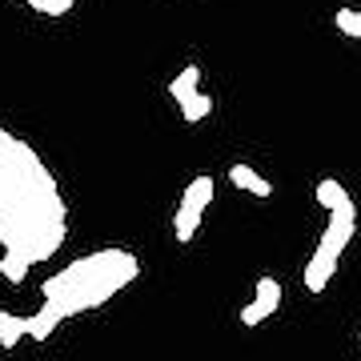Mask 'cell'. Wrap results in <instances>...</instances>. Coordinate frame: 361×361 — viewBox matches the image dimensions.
<instances>
[{
  "label": "cell",
  "instance_id": "1",
  "mask_svg": "<svg viewBox=\"0 0 361 361\" xmlns=\"http://www.w3.org/2000/svg\"><path fill=\"white\" fill-rule=\"evenodd\" d=\"M68 237V205L40 153L16 133L0 129V257L28 269L49 261Z\"/></svg>",
  "mask_w": 361,
  "mask_h": 361
},
{
  "label": "cell",
  "instance_id": "2",
  "mask_svg": "<svg viewBox=\"0 0 361 361\" xmlns=\"http://www.w3.org/2000/svg\"><path fill=\"white\" fill-rule=\"evenodd\" d=\"M137 273H141L137 253H129V249H97L89 257L68 261L61 273L44 277L40 293H44V301L61 305L65 317H73V313L101 310L104 301H113L125 285L137 281Z\"/></svg>",
  "mask_w": 361,
  "mask_h": 361
},
{
  "label": "cell",
  "instance_id": "3",
  "mask_svg": "<svg viewBox=\"0 0 361 361\" xmlns=\"http://www.w3.org/2000/svg\"><path fill=\"white\" fill-rule=\"evenodd\" d=\"M353 233H357V209L353 205L334 209V213H329V225L322 229V241H317L310 265H305V289H310V293H322L325 285L334 281L337 261H341L345 245L353 241Z\"/></svg>",
  "mask_w": 361,
  "mask_h": 361
},
{
  "label": "cell",
  "instance_id": "4",
  "mask_svg": "<svg viewBox=\"0 0 361 361\" xmlns=\"http://www.w3.org/2000/svg\"><path fill=\"white\" fill-rule=\"evenodd\" d=\"M277 310H281V285H277V277H257V297L241 310V322H245V325H261L265 317H273Z\"/></svg>",
  "mask_w": 361,
  "mask_h": 361
},
{
  "label": "cell",
  "instance_id": "5",
  "mask_svg": "<svg viewBox=\"0 0 361 361\" xmlns=\"http://www.w3.org/2000/svg\"><path fill=\"white\" fill-rule=\"evenodd\" d=\"M201 213H205V209L193 205V201H180V205H177V217H173V237H177L180 245H189V241L197 237V229H201Z\"/></svg>",
  "mask_w": 361,
  "mask_h": 361
},
{
  "label": "cell",
  "instance_id": "6",
  "mask_svg": "<svg viewBox=\"0 0 361 361\" xmlns=\"http://www.w3.org/2000/svg\"><path fill=\"white\" fill-rule=\"evenodd\" d=\"M61 322H65V313H61V305H52V301H44V305H40V310L32 313V317H28V337H32V341H49V337H52V329H56Z\"/></svg>",
  "mask_w": 361,
  "mask_h": 361
},
{
  "label": "cell",
  "instance_id": "7",
  "mask_svg": "<svg viewBox=\"0 0 361 361\" xmlns=\"http://www.w3.org/2000/svg\"><path fill=\"white\" fill-rule=\"evenodd\" d=\"M229 180L237 185V189H249L253 197H273V185L261 177L257 169H249V165H233L229 169Z\"/></svg>",
  "mask_w": 361,
  "mask_h": 361
},
{
  "label": "cell",
  "instance_id": "8",
  "mask_svg": "<svg viewBox=\"0 0 361 361\" xmlns=\"http://www.w3.org/2000/svg\"><path fill=\"white\" fill-rule=\"evenodd\" d=\"M197 80H201V68H197V65H185V68L177 73V77L169 80V92H173L177 109H180L185 101H193L197 92H201V89H197Z\"/></svg>",
  "mask_w": 361,
  "mask_h": 361
},
{
  "label": "cell",
  "instance_id": "9",
  "mask_svg": "<svg viewBox=\"0 0 361 361\" xmlns=\"http://www.w3.org/2000/svg\"><path fill=\"white\" fill-rule=\"evenodd\" d=\"M313 197H317V205H322V209H329V213H334V209L353 205V197L345 193V185H341V180H334V177H325L322 185L313 189Z\"/></svg>",
  "mask_w": 361,
  "mask_h": 361
},
{
  "label": "cell",
  "instance_id": "10",
  "mask_svg": "<svg viewBox=\"0 0 361 361\" xmlns=\"http://www.w3.org/2000/svg\"><path fill=\"white\" fill-rule=\"evenodd\" d=\"M20 337H28V317H16V313L0 310V345L13 349Z\"/></svg>",
  "mask_w": 361,
  "mask_h": 361
},
{
  "label": "cell",
  "instance_id": "11",
  "mask_svg": "<svg viewBox=\"0 0 361 361\" xmlns=\"http://www.w3.org/2000/svg\"><path fill=\"white\" fill-rule=\"evenodd\" d=\"M209 113H213V97H209V92H197L193 101L180 104V116H185V125H197V121H205Z\"/></svg>",
  "mask_w": 361,
  "mask_h": 361
},
{
  "label": "cell",
  "instance_id": "12",
  "mask_svg": "<svg viewBox=\"0 0 361 361\" xmlns=\"http://www.w3.org/2000/svg\"><path fill=\"white\" fill-rule=\"evenodd\" d=\"M20 4H28L37 16H52V20H56V16L73 13V4H77V0H20Z\"/></svg>",
  "mask_w": 361,
  "mask_h": 361
},
{
  "label": "cell",
  "instance_id": "13",
  "mask_svg": "<svg viewBox=\"0 0 361 361\" xmlns=\"http://www.w3.org/2000/svg\"><path fill=\"white\" fill-rule=\"evenodd\" d=\"M337 28L345 32V37H353V40H361V13L357 8H337Z\"/></svg>",
  "mask_w": 361,
  "mask_h": 361
},
{
  "label": "cell",
  "instance_id": "14",
  "mask_svg": "<svg viewBox=\"0 0 361 361\" xmlns=\"http://www.w3.org/2000/svg\"><path fill=\"white\" fill-rule=\"evenodd\" d=\"M0 273H4L13 285H20L28 277V265H25V261H16V257H0Z\"/></svg>",
  "mask_w": 361,
  "mask_h": 361
}]
</instances>
